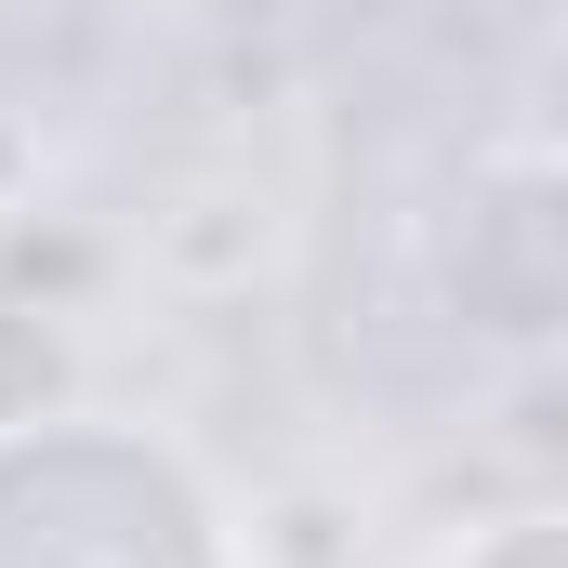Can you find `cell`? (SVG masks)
Listing matches in <instances>:
<instances>
[{
  "mask_svg": "<svg viewBox=\"0 0 568 568\" xmlns=\"http://www.w3.org/2000/svg\"><path fill=\"white\" fill-rule=\"evenodd\" d=\"M0 568H239V542L185 449L106 410H27L0 424Z\"/></svg>",
  "mask_w": 568,
  "mask_h": 568,
  "instance_id": "6da1fadb",
  "label": "cell"
},
{
  "mask_svg": "<svg viewBox=\"0 0 568 568\" xmlns=\"http://www.w3.org/2000/svg\"><path fill=\"white\" fill-rule=\"evenodd\" d=\"M424 568H568V529H556V503H516V516H476V529H449Z\"/></svg>",
  "mask_w": 568,
  "mask_h": 568,
  "instance_id": "7a4b0ae2",
  "label": "cell"
}]
</instances>
